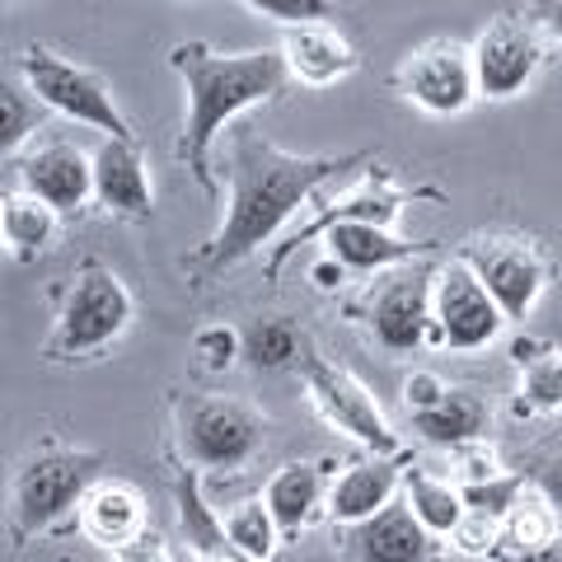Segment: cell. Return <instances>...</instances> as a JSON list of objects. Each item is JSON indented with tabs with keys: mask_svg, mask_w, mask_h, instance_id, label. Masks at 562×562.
<instances>
[{
	"mask_svg": "<svg viewBox=\"0 0 562 562\" xmlns=\"http://www.w3.org/2000/svg\"><path fill=\"white\" fill-rule=\"evenodd\" d=\"M506 324L512 319L502 314V305L492 301V291L460 254H450L431 272V347L469 357V351L497 342Z\"/></svg>",
	"mask_w": 562,
	"mask_h": 562,
	"instance_id": "9c48e42d",
	"label": "cell"
},
{
	"mask_svg": "<svg viewBox=\"0 0 562 562\" xmlns=\"http://www.w3.org/2000/svg\"><path fill=\"white\" fill-rule=\"evenodd\" d=\"M328 487L333 460H291L272 473L268 487H262V502H268L281 539H301L319 520V512H328Z\"/></svg>",
	"mask_w": 562,
	"mask_h": 562,
	"instance_id": "d6986e66",
	"label": "cell"
},
{
	"mask_svg": "<svg viewBox=\"0 0 562 562\" xmlns=\"http://www.w3.org/2000/svg\"><path fill=\"white\" fill-rule=\"evenodd\" d=\"M520 413H562V351L539 347L520 357Z\"/></svg>",
	"mask_w": 562,
	"mask_h": 562,
	"instance_id": "f1b7e54d",
	"label": "cell"
},
{
	"mask_svg": "<svg viewBox=\"0 0 562 562\" xmlns=\"http://www.w3.org/2000/svg\"><path fill=\"white\" fill-rule=\"evenodd\" d=\"M192 357H198V366L206 375L235 371V366L244 361V333L231 328V324H206V328L192 333Z\"/></svg>",
	"mask_w": 562,
	"mask_h": 562,
	"instance_id": "4dcf8cb0",
	"label": "cell"
},
{
	"mask_svg": "<svg viewBox=\"0 0 562 562\" xmlns=\"http://www.w3.org/2000/svg\"><path fill=\"white\" fill-rule=\"evenodd\" d=\"M403 487V454H371L351 460L342 473H333L328 487V516L333 525H357L366 516L384 512L390 502H398Z\"/></svg>",
	"mask_w": 562,
	"mask_h": 562,
	"instance_id": "ffe728a7",
	"label": "cell"
},
{
	"mask_svg": "<svg viewBox=\"0 0 562 562\" xmlns=\"http://www.w3.org/2000/svg\"><path fill=\"white\" fill-rule=\"evenodd\" d=\"M173 450L198 473H239L268 446V417L244 398L173 394Z\"/></svg>",
	"mask_w": 562,
	"mask_h": 562,
	"instance_id": "5b68a950",
	"label": "cell"
},
{
	"mask_svg": "<svg viewBox=\"0 0 562 562\" xmlns=\"http://www.w3.org/2000/svg\"><path fill=\"white\" fill-rule=\"evenodd\" d=\"M76 520H80V535L109 553H117L122 543H132L136 535L150 530L146 497H140V487L127 479H99L85 492V502L76 506Z\"/></svg>",
	"mask_w": 562,
	"mask_h": 562,
	"instance_id": "44dd1931",
	"label": "cell"
},
{
	"mask_svg": "<svg viewBox=\"0 0 562 562\" xmlns=\"http://www.w3.org/2000/svg\"><path fill=\"white\" fill-rule=\"evenodd\" d=\"M338 543L342 562H436V549H441V539L408 512V502H390L375 516L342 525Z\"/></svg>",
	"mask_w": 562,
	"mask_h": 562,
	"instance_id": "4fadbf2b",
	"label": "cell"
},
{
	"mask_svg": "<svg viewBox=\"0 0 562 562\" xmlns=\"http://www.w3.org/2000/svg\"><path fill=\"white\" fill-rule=\"evenodd\" d=\"M221 520H225V539H231L235 553H244L249 562H272L277 558L281 530H277V520H272V512H268V502L262 497L235 502Z\"/></svg>",
	"mask_w": 562,
	"mask_h": 562,
	"instance_id": "4316f807",
	"label": "cell"
},
{
	"mask_svg": "<svg viewBox=\"0 0 562 562\" xmlns=\"http://www.w3.org/2000/svg\"><path fill=\"white\" fill-rule=\"evenodd\" d=\"M403 99L427 117H454L479 99V76H473V47L460 38H431L413 47L398 66Z\"/></svg>",
	"mask_w": 562,
	"mask_h": 562,
	"instance_id": "8fae6325",
	"label": "cell"
},
{
	"mask_svg": "<svg viewBox=\"0 0 562 562\" xmlns=\"http://www.w3.org/2000/svg\"><path fill=\"white\" fill-rule=\"evenodd\" d=\"M530 483H535V487L543 492V497H549V502L558 506V516H562V454H553V460L543 464Z\"/></svg>",
	"mask_w": 562,
	"mask_h": 562,
	"instance_id": "8d00e7d4",
	"label": "cell"
},
{
	"mask_svg": "<svg viewBox=\"0 0 562 562\" xmlns=\"http://www.w3.org/2000/svg\"><path fill=\"white\" fill-rule=\"evenodd\" d=\"M277 52H281V61H286V76L310 85V90H328V85L347 80L351 70L361 66L357 47H351L328 20L281 29V47Z\"/></svg>",
	"mask_w": 562,
	"mask_h": 562,
	"instance_id": "ac0fdd59",
	"label": "cell"
},
{
	"mask_svg": "<svg viewBox=\"0 0 562 562\" xmlns=\"http://www.w3.org/2000/svg\"><path fill=\"white\" fill-rule=\"evenodd\" d=\"M525 14L543 29V38L562 47V0H525Z\"/></svg>",
	"mask_w": 562,
	"mask_h": 562,
	"instance_id": "d590c367",
	"label": "cell"
},
{
	"mask_svg": "<svg viewBox=\"0 0 562 562\" xmlns=\"http://www.w3.org/2000/svg\"><path fill=\"white\" fill-rule=\"evenodd\" d=\"M305 347V333L291 319H254L244 328V366L249 371H286Z\"/></svg>",
	"mask_w": 562,
	"mask_h": 562,
	"instance_id": "83f0119b",
	"label": "cell"
},
{
	"mask_svg": "<svg viewBox=\"0 0 562 562\" xmlns=\"http://www.w3.org/2000/svg\"><path fill=\"white\" fill-rule=\"evenodd\" d=\"M487 427H492V413L487 403L473 394V390H446V398L427 413H413V431L422 436L427 446H441V450H460L469 441H487Z\"/></svg>",
	"mask_w": 562,
	"mask_h": 562,
	"instance_id": "603a6c76",
	"label": "cell"
},
{
	"mask_svg": "<svg viewBox=\"0 0 562 562\" xmlns=\"http://www.w3.org/2000/svg\"><path fill=\"white\" fill-rule=\"evenodd\" d=\"M94 202L117 221H150L155 216V183L136 140L103 136L94 150Z\"/></svg>",
	"mask_w": 562,
	"mask_h": 562,
	"instance_id": "2e32d148",
	"label": "cell"
},
{
	"mask_svg": "<svg viewBox=\"0 0 562 562\" xmlns=\"http://www.w3.org/2000/svg\"><path fill=\"white\" fill-rule=\"evenodd\" d=\"M295 366H301V384H305V394L314 403V413H319L333 431L351 436V441H357L361 450H371V454H403V441H398L390 413L380 408V398L366 390L347 366L328 361L324 351H314L310 342L301 347Z\"/></svg>",
	"mask_w": 562,
	"mask_h": 562,
	"instance_id": "8992f818",
	"label": "cell"
},
{
	"mask_svg": "<svg viewBox=\"0 0 562 562\" xmlns=\"http://www.w3.org/2000/svg\"><path fill=\"white\" fill-rule=\"evenodd\" d=\"M366 324H371V338L394 357L431 347V272L384 277V286L366 305Z\"/></svg>",
	"mask_w": 562,
	"mask_h": 562,
	"instance_id": "7c38bea8",
	"label": "cell"
},
{
	"mask_svg": "<svg viewBox=\"0 0 562 562\" xmlns=\"http://www.w3.org/2000/svg\"><path fill=\"white\" fill-rule=\"evenodd\" d=\"M403 502H408V512L427 525L436 539H450L454 530H460L464 512H469L464 492L454 487L450 479H436V473H427V469L403 473Z\"/></svg>",
	"mask_w": 562,
	"mask_h": 562,
	"instance_id": "484cf974",
	"label": "cell"
},
{
	"mask_svg": "<svg viewBox=\"0 0 562 562\" xmlns=\"http://www.w3.org/2000/svg\"><path fill=\"white\" fill-rule=\"evenodd\" d=\"M562 535V516L558 506L543 497L535 483L520 487V497L512 502V512L502 516V530H497V549H492V562L506 558V553H525V549H539Z\"/></svg>",
	"mask_w": 562,
	"mask_h": 562,
	"instance_id": "d4e9b609",
	"label": "cell"
},
{
	"mask_svg": "<svg viewBox=\"0 0 562 562\" xmlns=\"http://www.w3.org/2000/svg\"><path fill=\"white\" fill-rule=\"evenodd\" d=\"M61 216L33 192H0V249L20 262H38L57 244Z\"/></svg>",
	"mask_w": 562,
	"mask_h": 562,
	"instance_id": "7402d4cb",
	"label": "cell"
},
{
	"mask_svg": "<svg viewBox=\"0 0 562 562\" xmlns=\"http://www.w3.org/2000/svg\"><path fill=\"white\" fill-rule=\"evenodd\" d=\"M310 281H314V286H319V291H338L342 281H347V268H342L338 258H328V254H324V258L310 268Z\"/></svg>",
	"mask_w": 562,
	"mask_h": 562,
	"instance_id": "74e56055",
	"label": "cell"
},
{
	"mask_svg": "<svg viewBox=\"0 0 562 562\" xmlns=\"http://www.w3.org/2000/svg\"><path fill=\"white\" fill-rule=\"evenodd\" d=\"M450 460H454V487H479V483H492V479L506 473L497 450H492L487 441H469L460 450H450Z\"/></svg>",
	"mask_w": 562,
	"mask_h": 562,
	"instance_id": "1f68e13d",
	"label": "cell"
},
{
	"mask_svg": "<svg viewBox=\"0 0 562 562\" xmlns=\"http://www.w3.org/2000/svg\"><path fill=\"white\" fill-rule=\"evenodd\" d=\"M371 165L366 150L351 155H295L262 140L254 127H239L231 136V206L198 254L183 268L192 281H211L221 272L239 268L244 258L262 254L268 244L286 231V221L301 206L319 198V188L342 179V173Z\"/></svg>",
	"mask_w": 562,
	"mask_h": 562,
	"instance_id": "6da1fadb",
	"label": "cell"
},
{
	"mask_svg": "<svg viewBox=\"0 0 562 562\" xmlns=\"http://www.w3.org/2000/svg\"><path fill=\"white\" fill-rule=\"evenodd\" d=\"M497 562H562V535L549 539V543H539V549H525V553H506Z\"/></svg>",
	"mask_w": 562,
	"mask_h": 562,
	"instance_id": "f35d334b",
	"label": "cell"
},
{
	"mask_svg": "<svg viewBox=\"0 0 562 562\" xmlns=\"http://www.w3.org/2000/svg\"><path fill=\"white\" fill-rule=\"evenodd\" d=\"M132 319H136V301H132V291L122 286V277L109 268V262L85 258L61 291L57 324H52L43 357L52 366L94 361L113 342L127 338Z\"/></svg>",
	"mask_w": 562,
	"mask_h": 562,
	"instance_id": "277c9868",
	"label": "cell"
},
{
	"mask_svg": "<svg viewBox=\"0 0 562 562\" xmlns=\"http://www.w3.org/2000/svg\"><path fill=\"white\" fill-rule=\"evenodd\" d=\"M192 562H249V558H244V553H211V558H192Z\"/></svg>",
	"mask_w": 562,
	"mask_h": 562,
	"instance_id": "ab89813d",
	"label": "cell"
},
{
	"mask_svg": "<svg viewBox=\"0 0 562 562\" xmlns=\"http://www.w3.org/2000/svg\"><path fill=\"white\" fill-rule=\"evenodd\" d=\"M454 254L479 272V281L492 291V301L502 305V314L512 324L530 319L535 305L543 301V291H549V281H553V258L539 249V239L520 235V231L469 235Z\"/></svg>",
	"mask_w": 562,
	"mask_h": 562,
	"instance_id": "ba28073f",
	"label": "cell"
},
{
	"mask_svg": "<svg viewBox=\"0 0 562 562\" xmlns=\"http://www.w3.org/2000/svg\"><path fill=\"white\" fill-rule=\"evenodd\" d=\"M20 188L43 198L57 216H76L94 202V155L80 150L76 140H43L38 150L24 155Z\"/></svg>",
	"mask_w": 562,
	"mask_h": 562,
	"instance_id": "5bb4252c",
	"label": "cell"
},
{
	"mask_svg": "<svg viewBox=\"0 0 562 562\" xmlns=\"http://www.w3.org/2000/svg\"><path fill=\"white\" fill-rule=\"evenodd\" d=\"M262 20H277L281 29L291 24H314V20H333V0H239Z\"/></svg>",
	"mask_w": 562,
	"mask_h": 562,
	"instance_id": "d6a6232c",
	"label": "cell"
},
{
	"mask_svg": "<svg viewBox=\"0 0 562 562\" xmlns=\"http://www.w3.org/2000/svg\"><path fill=\"white\" fill-rule=\"evenodd\" d=\"M20 70H24V85L38 94V103H47V113H61V117L80 122V127H90V132H103V136L136 140L127 113L117 109L113 85L103 80L99 70L70 61L52 47H29L20 57Z\"/></svg>",
	"mask_w": 562,
	"mask_h": 562,
	"instance_id": "52a82bcc",
	"label": "cell"
},
{
	"mask_svg": "<svg viewBox=\"0 0 562 562\" xmlns=\"http://www.w3.org/2000/svg\"><path fill=\"white\" fill-rule=\"evenodd\" d=\"M319 239H324V254L338 258L347 272H390V268H403V262L436 254V239H403L390 225H371V221H338Z\"/></svg>",
	"mask_w": 562,
	"mask_h": 562,
	"instance_id": "e0dca14e",
	"label": "cell"
},
{
	"mask_svg": "<svg viewBox=\"0 0 562 562\" xmlns=\"http://www.w3.org/2000/svg\"><path fill=\"white\" fill-rule=\"evenodd\" d=\"M549 66V38L530 14H497L479 38H473V76L483 99H516L539 80Z\"/></svg>",
	"mask_w": 562,
	"mask_h": 562,
	"instance_id": "30bf717a",
	"label": "cell"
},
{
	"mask_svg": "<svg viewBox=\"0 0 562 562\" xmlns=\"http://www.w3.org/2000/svg\"><path fill=\"white\" fill-rule=\"evenodd\" d=\"M103 464H109L103 450H85L66 441H43L33 454H24L5 497V530L14 549L57 530L85 502V492L103 479Z\"/></svg>",
	"mask_w": 562,
	"mask_h": 562,
	"instance_id": "3957f363",
	"label": "cell"
},
{
	"mask_svg": "<svg viewBox=\"0 0 562 562\" xmlns=\"http://www.w3.org/2000/svg\"><path fill=\"white\" fill-rule=\"evenodd\" d=\"M43 122H47V103H38L29 85L0 76V160L10 150H20L33 132H43Z\"/></svg>",
	"mask_w": 562,
	"mask_h": 562,
	"instance_id": "f546056e",
	"label": "cell"
},
{
	"mask_svg": "<svg viewBox=\"0 0 562 562\" xmlns=\"http://www.w3.org/2000/svg\"><path fill=\"white\" fill-rule=\"evenodd\" d=\"M169 66L183 80L179 160L202 183V192H221L216 173H211V146L249 109L286 94V61L281 52H221L202 38H188L169 47Z\"/></svg>",
	"mask_w": 562,
	"mask_h": 562,
	"instance_id": "7a4b0ae2",
	"label": "cell"
},
{
	"mask_svg": "<svg viewBox=\"0 0 562 562\" xmlns=\"http://www.w3.org/2000/svg\"><path fill=\"white\" fill-rule=\"evenodd\" d=\"M113 562H173L169 553V543L160 530H146V535H136L132 543H122V549L113 553Z\"/></svg>",
	"mask_w": 562,
	"mask_h": 562,
	"instance_id": "e575fe53",
	"label": "cell"
},
{
	"mask_svg": "<svg viewBox=\"0 0 562 562\" xmlns=\"http://www.w3.org/2000/svg\"><path fill=\"white\" fill-rule=\"evenodd\" d=\"M450 384L436 375V371H413L408 380H403V403H408V413H427L436 408V403L446 398Z\"/></svg>",
	"mask_w": 562,
	"mask_h": 562,
	"instance_id": "836d02e7",
	"label": "cell"
},
{
	"mask_svg": "<svg viewBox=\"0 0 562 562\" xmlns=\"http://www.w3.org/2000/svg\"><path fill=\"white\" fill-rule=\"evenodd\" d=\"M403 202H408V192H403L390 173H375V169H366V179L361 183H351L338 202H328V211H319L310 225H301V231H291L286 239L277 244V254L268 258V277H281V262H286L301 244L310 239H319L328 225H338V221H371V225H390L394 231V221H398V211Z\"/></svg>",
	"mask_w": 562,
	"mask_h": 562,
	"instance_id": "9a60e30c",
	"label": "cell"
},
{
	"mask_svg": "<svg viewBox=\"0 0 562 562\" xmlns=\"http://www.w3.org/2000/svg\"><path fill=\"white\" fill-rule=\"evenodd\" d=\"M173 502H179V525H183V543L192 558H211V553H231V539H225V520L221 512L206 502L202 492V473L179 464L173 473Z\"/></svg>",
	"mask_w": 562,
	"mask_h": 562,
	"instance_id": "cb8c5ba5",
	"label": "cell"
}]
</instances>
